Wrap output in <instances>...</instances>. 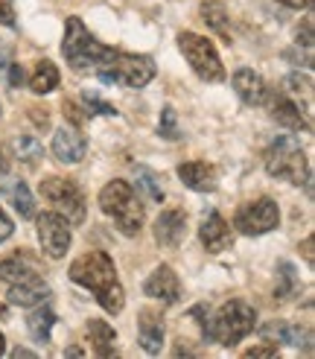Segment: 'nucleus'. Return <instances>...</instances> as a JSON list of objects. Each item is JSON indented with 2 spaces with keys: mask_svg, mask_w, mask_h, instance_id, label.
Instances as JSON below:
<instances>
[{
  "mask_svg": "<svg viewBox=\"0 0 315 359\" xmlns=\"http://www.w3.org/2000/svg\"><path fill=\"white\" fill-rule=\"evenodd\" d=\"M70 280L85 286V290H91L105 313L117 316L126 307V292H122V286L117 280L114 260L105 255V251H88V255L76 257L70 263Z\"/></svg>",
  "mask_w": 315,
  "mask_h": 359,
  "instance_id": "1",
  "label": "nucleus"
},
{
  "mask_svg": "<svg viewBox=\"0 0 315 359\" xmlns=\"http://www.w3.org/2000/svg\"><path fill=\"white\" fill-rule=\"evenodd\" d=\"M254 327H257V313L245 301H227L214 313L210 321H202L207 342H216L225 348L237 345L239 339H245Z\"/></svg>",
  "mask_w": 315,
  "mask_h": 359,
  "instance_id": "2",
  "label": "nucleus"
},
{
  "mask_svg": "<svg viewBox=\"0 0 315 359\" xmlns=\"http://www.w3.org/2000/svg\"><path fill=\"white\" fill-rule=\"evenodd\" d=\"M99 208L105 217H111L117 222V228L126 237H137L140 228H144V205L137 202V196L132 190V184L114 178L111 184H105L99 193Z\"/></svg>",
  "mask_w": 315,
  "mask_h": 359,
  "instance_id": "3",
  "label": "nucleus"
},
{
  "mask_svg": "<svg viewBox=\"0 0 315 359\" xmlns=\"http://www.w3.org/2000/svg\"><path fill=\"white\" fill-rule=\"evenodd\" d=\"M114 47H105L99 44L91 32L85 29V24L79 18H67V27H64V41H62V53L67 65L85 74V70H97L105 59L111 56Z\"/></svg>",
  "mask_w": 315,
  "mask_h": 359,
  "instance_id": "4",
  "label": "nucleus"
},
{
  "mask_svg": "<svg viewBox=\"0 0 315 359\" xmlns=\"http://www.w3.org/2000/svg\"><path fill=\"white\" fill-rule=\"evenodd\" d=\"M94 74L105 85H126V88H144L155 79L158 67L149 56H134V53H120L111 50V56L105 59Z\"/></svg>",
  "mask_w": 315,
  "mask_h": 359,
  "instance_id": "5",
  "label": "nucleus"
},
{
  "mask_svg": "<svg viewBox=\"0 0 315 359\" xmlns=\"http://www.w3.org/2000/svg\"><path fill=\"white\" fill-rule=\"evenodd\" d=\"M262 164H266V172L274 178H289L292 184H309L307 155L289 135L277 137L272 143L266 149V155H262Z\"/></svg>",
  "mask_w": 315,
  "mask_h": 359,
  "instance_id": "6",
  "label": "nucleus"
},
{
  "mask_svg": "<svg viewBox=\"0 0 315 359\" xmlns=\"http://www.w3.org/2000/svg\"><path fill=\"white\" fill-rule=\"evenodd\" d=\"M178 47L184 53V59L190 62L192 74H196L202 82H222L225 79L222 59H219V53H216V47L210 39H202V35H196V32H181Z\"/></svg>",
  "mask_w": 315,
  "mask_h": 359,
  "instance_id": "7",
  "label": "nucleus"
},
{
  "mask_svg": "<svg viewBox=\"0 0 315 359\" xmlns=\"http://www.w3.org/2000/svg\"><path fill=\"white\" fill-rule=\"evenodd\" d=\"M41 196L56 208V213H62L70 225L85 222V196L74 182H67V178H44Z\"/></svg>",
  "mask_w": 315,
  "mask_h": 359,
  "instance_id": "8",
  "label": "nucleus"
},
{
  "mask_svg": "<svg viewBox=\"0 0 315 359\" xmlns=\"http://www.w3.org/2000/svg\"><path fill=\"white\" fill-rule=\"evenodd\" d=\"M280 222V210L277 205L269 199V196H262V199L257 202H248V205H242L237 210V217H234V225L239 234L245 237H260V234H269V231H274Z\"/></svg>",
  "mask_w": 315,
  "mask_h": 359,
  "instance_id": "9",
  "label": "nucleus"
},
{
  "mask_svg": "<svg viewBox=\"0 0 315 359\" xmlns=\"http://www.w3.org/2000/svg\"><path fill=\"white\" fill-rule=\"evenodd\" d=\"M38 240L44 245V251L50 257H64L67 248H70V222L62 217V213H41L38 217Z\"/></svg>",
  "mask_w": 315,
  "mask_h": 359,
  "instance_id": "10",
  "label": "nucleus"
},
{
  "mask_svg": "<svg viewBox=\"0 0 315 359\" xmlns=\"http://www.w3.org/2000/svg\"><path fill=\"white\" fill-rule=\"evenodd\" d=\"M88 152V140L76 126H62L52 135V155H56L62 164H79Z\"/></svg>",
  "mask_w": 315,
  "mask_h": 359,
  "instance_id": "11",
  "label": "nucleus"
},
{
  "mask_svg": "<svg viewBox=\"0 0 315 359\" xmlns=\"http://www.w3.org/2000/svg\"><path fill=\"white\" fill-rule=\"evenodd\" d=\"M144 295L158 298L164 304H175L181 298V283H178V275L172 272V266H158L155 269L144 283Z\"/></svg>",
  "mask_w": 315,
  "mask_h": 359,
  "instance_id": "12",
  "label": "nucleus"
},
{
  "mask_svg": "<svg viewBox=\"0 0 315 359\" xmlns=\"http://www.w3.org/2000/svg\"><path fill=\"white\" fill-rule=\"evenodd\" d=\"M187 234V217L184 210H164L161 217L155 219V240L161 248H178L181 240Z\"/></svg>",
  "mask_w": 315,
  "mask_h": 359,
  "instance_id": "13",
  "label": "nucleus"
},
{
  "mask_svg": "<svg viewBox=\"0 0 315 359\" xmlns=\"http://www.w3.org/2000/svg\"><path fill=\"white\" fill-rule=\"evenodd\" d=\"M199 237H202V245L210 251V255H219V251H225L227 245H231V225H227L219 213H207L202 228H199Z\"/></svg>",
  "mask_w": 315,
  "mask_h": 359,
  "instance_id": "14",
  "label": "nucleus"
},
{
  "mask_svg": "<svg viewBox=\"0 0 315 359\" xmlns=\"http://www.w3.org/2000/svg\"><path fill=\"white\" fill-rule=\"evenodd\" d=\"M178 178L196 193H214L216 190V167L204 164V161H187V164H181Z\"/></svg>",
  "mask_w": 315,
  "mask_h": 359,
  "instance_id": "15",
  "label": "nucleus"
},
{
  "mask_svg": "<svg viewBox=\"0 0 315 359\" xmlns=\"http://www.w3.org/2000/svg\"><path fill=\"white\" fill-rule=\"evenodd\" d=\"M272 117L289 132H309V120L301 114L298 102H292L286 94H274L272 97Z\"/></svg>",
  "mask_w": 315,
  "mask_h": 359,
  "instance_id": "16",
  "label": "nucleus"
},
{
  "mask_svg": "<svg viewBox=\"0 0 315 359\" xmlns=\"http://www.w3.org/2000/svg\"><path fill=\"white\" fill-rule=\"evenodd\" d=\"M0 196H6L12 199L15 210L21 213V219H32L35 217V202H32V193L29 187L21 182V178H12L4 172V182H0Z\"/></svg>",
  "mask_w": 315,
  "mask_h": 359,
  "instance_id": "17",
  "label": "nucleus"
},
{
  "mask_svg": "<svg viewBox=\"0 0 315 359\" xmlns=\"http://www.w3.org/2000/svg\"><path fill=\"white\" fill-rule=\"evenodd\" d=\"M234 91L245 105H260L266 100V82H262V76L254 74V70L242 67L234 74Z\"/></svg>",
  "mask_w": 315,
  "mask_h": 359,
  "instance_id": "18",
  "label": "nucleus"
},
{
  "mask_svg": "<svg viewBox=\"0 0 315 359\" xmlns=\"http://www.w3.org/2000/svg\"><path fill=\"white\" fill-rule=\"evenodd\" d=\"M137 336H140V345H144L146 353H161V348H164V325H161V318H158L155 313H149V310L140 313Z\"/></svg>",
  "mask_w": 315,
  "mask_h": 359,
  "instance_id": "19",
  "label": "nucleus"
},
{
  "mask_svg": "<svg viewBox=\"0 0 315 359\" xmlns=\"http://www.w3.org/2000/svg\"><path fill=\"white\" fill-rule=\"evenodd\" d=\"M88 339H91L97 356L108 359V356L117 353V348H114L117 333H114V327L108 325V321H102V318H91V321H88Z\"/></svg>",
  "mask_w": 315,
  "mask_h": 359,
  "instance_id": "20",
  "label": "nucleus"
},
{
  "mask_svg": "<svg viewBox=\"0 0 315 359\" xmlns=\"http://www.w3.org/2000/svg\"><path fill=\"white\" fill-rule=\"evenodd\" d=\"M50 298V290L44 280H35V283H12L9 286V304L15 307H38Z\"/></svg>",
  "mask_w": 315,
  "mask_h": 359,
  "instance_id": "21",
  "label": "nucleus"
},
{
  "mask_svg": "<svg viewBox=\"0 0 315 359\" xmlns=\"http://www.w3.org/2000/svg\"><path fill=\"white\" fill-rule=\"evenodd\" d=\"M202 18H204V24L214 29L216 35H222L225 44H231V29H227V9H225V4H219V0H204V4H202Z\"/></svg>",
  "mask_w": 315,
  "mask_h": 359,
  "instance_id": "22",
  "label": "nucleus"
},
{
  "mask_svg": "<svg viewBox=\"0 0 315 359\" xmlns=\"http://www.w3.org/2000/svg\"><path fill=\"white\" fill-rule=\"evenodd\" d=\"M0 280H6V283H35V280H41V275L35 272L32 266H27L21 257H6V260H0Z\"/></svg>",
  "mask_w": 315,
  "mask_h": 359,
  "instance_id": "23",
  "label": "nucleus"
},
{
  "mask_svg": "<svg viewBox=\"0 0 315 359\" xmlns=\"http://www.w3.org/2000/svg\"><path fill=\"white\" fill-rule=\"evenodd\" d=\"M29 88L35 94H50V91H56L59 88V70L52 62H38L32 70V79H29Z\"/></svg>",
  "mask_w": 315,
  "mask_h": 359,
  "instance_id": "24",
  "label": "nucleus"
},
{
  "mask_svg": "<svg viewBox=\"0 0 315 359\" xmlns=\"http://www.w3.org/2000/svg\"><path fill=\"white\" fill-rule=\"evenodd\" d=\"M52 325H56V313H52L50 307L35 310V313L27 318V330H29V336L35 339V342H50Z\"/></svg>",
  "mask_w": 315,
  "mask_h": 359,
  "instance_id": "25",
  "label": "nucleus"
},
{
  "mask_svg": "<svg viewBox=\"0 0 315 359\" xmlns=\"http://www.w3.org/2000/svg\"><path fill=\"white\" fill-rule=\"evenodd\" d=\"M12 152H15V158L18 161H24V164H29V167H35L41 161V155H44V147L35 137H29V135H21V137H15L12 143Z\"/></svg>",
  "mask_w": 315,
  "mask_h": 359,
  "instance_id": "26",
  "label": "nucleus"
},
{
  "mask_svg": "<svg viewBox=\"0 0 315 359\" xmlns=\"http://www.w3.org/2000/svg\"><path fill=\"white\" fill-rule=\"evenodd\" d=\"M260 333L266 336V339H274V345L277 342H289V345H301V339H309L307 330L301 327H289V325H266V327H260Z\"/></svg>",
  "mask_w": 315,
  "mask_h": 359,
  "instance_id": "27",
  "label": "nucleus"
},
{
  "mask_svg": "<svg viewBox=\"0 0 315 359\" xmlns=\"http://www.w3.org/2000/svg\"><path fill=\"white\" fill-rule=\"evenodd\" d=\"M134 178H137V184L146 190V196L152 202H164V187H161L158 172H152L149 167H134Z\"/></svg>",
  "mask_w": 315,
  "mask_h": 359,
  "instance_id": "28",
  "label": "nucleus"
},
{
  "mask_svg": "<svg viewBox=\"0 0 315 359\" xmlns=\"http://www.w3.org/2000/svg\"><path fill=\"white\" fill-rule=\"evenodd\" d=\"M82 105H85V117H97V114H105V117H117V109L111 102H105V100H99L97 94H91V91H85L82 94Z\"/></svg>",
  "mask_w": 315,
  "mask_h": 359,
  "instance_id": "29",
  "label": "nucleus"
},
{
  "mask_svg": "<svg viewBox=\"0 0 315 359\" xmlns=\"http://www.w3.org/2000/svg\"><path fill=\"white\" fill-rule=\"evenodd\" d=\"M158 132H161V137H167V140H178V137H181L178 114H175V109H169V105L161 111V123H158Z\"/></svg>",
  "mask_w": 315,
  "mask_h": 359,
  "instance_id": "30",
  "label": "nucleus"
},
{
  "mask_svg": "<svg viewBox=\"0 0 315 359\" xmlns=\"http://www.w3.org/2000/svg\"><path fill=\"white\" fill-rule=\"evenodd\" d=\"M280 280H284V286L277 290V295L284 298L292 286H295V269H292V263H280Z\"/></svg>",
  "mask_w": 315,
  "mask_h": 359,
  "instance_id": "31",
  "label": "nucleus"
},
{
  "mask_svg": "<svg viewBox=\"0 0 315 359\" xmlns=\"http://www.w3.org/2000/svg\"><path fill=\"white\" fill-rule=\"evenodd\" d=\"M0 24L15 27V0H0Z\"/></svg>",
  "mask_w": 315,
  "mask_h": 359,
  "instance_id": "32",
  "label": "nucleus"
},
{
  "mask_svg": "<svg viewBox=\"0 0 315 359\" xmlns=\"http://www.w3.org/2000/svg\"><path fill=\"white\" fill-rule=\"evenodd\" d=\"M12 231H15V225H12V219L4 213V208H0V243H6L9 237H12Z\"/></svg>",
  "mask_w": 315,
  "mask_h": 359,
  "instance_id": "33",
  "label": "nucleus"
},
{
  "mask_svg": "<svg viewBox=\"0 0 315 359\" xmlns=\"http://www.w3.org/2000/svg\"><path fill=\"white\" fill-rule=\"evenodd\" d=\"M6 70H9V85H12V88H21V85H24V67L15 62V65H9Z\"/></svg>",
  "mask_w": 315,
  "mask_h": 359,
  "instance_id": "34",
  "label": "nucleus"
},
{
  "mask_svg": "<svg viewBox=\"0 0 315 359\" xmlns=\"http://www.w3.org/2000/svg\"><path fill=\"white\" fill-rule=\"evenodd\" d=\"M62 109H64V117H70V120H74V126L79 129V126H82V117H85V114H79V111H76V105L70 102V100H64V105H62Z\"/></svg>",
  "mask_w": 315,
  "mask_h": 359,
  "instance_id": "35",
  "label": "nucleus"
},
{
  "mask_svg": "<svg viewBox=\"0 0 315 359\" xmlns=\"http://www.w3.org/2000/svg\"><path fill=\"white\" fill-rule=\"evenodd\" d=\"M286 85L292 88V91H301V88L304 91H312V79H301V76H289Z\"/></svg>",
  "mask_w": 315,
  "mask_h": 359,
  "instance_id": "36",
  "label": "nucleus"
},
{
  "mask_svg": "<svg viewBox=\"0 0 315 359\" xmlns=\"http://www.w3.org/2000/svg\"><path fill=\"white\" fill-rule=\"evenodd\" d=\"M301 41H304L307 50L312 47V24H309V21L304 24V29H298V44H301Z\"/></svg>",
  "mask_w": 315,
  "mask_h": 359,
  "instance_id": "37",
  "label": "nucleus"
},
{
  "mask_svg": "<svg viewBox=\"0 0 315 359\" xmlns=\"http://www.w3.org/2000/svg\"><path fill=\"white\" fill-rule=\"evenodd\" d=\"M245 356L254 359V356H277V348H251V351H245Z\"/></svg>",
  "mask_w": 315,
  "mask_h": 359,
  "instance_id": "38",
  "label": "nucleus"
},
{
  "mask_svg": "<svg viewBox=\"0 0 315 359\" xmlns=\"http://www.w3.org/2000/svg\"><path fill=\"white\" fill-rule=\"evenodd\" d=\"M9 44H0V70H6L9 65H12V59H9Z\"/></svg>",
  "mask_w": 315,
  "mask_h": 359,
  "instance_id": "39",
  "label": "nucleus"
},
{
  "mask_svg": "<svg viewBox=\"0 0 315 359\" xmlns=\"http://www.w3.org/2000/svg\"><path fill=\"white\" fill-rule=\"evenodd\" d=\"M277 4H284V6H289V9H307L312 0H277Z\"/></svg>",
  "mask_w": 315,
  "mask_h": 359,
  "instance_id": "40",
  "label": "nucleus"
},
{
  "mask_svg": "<svg viewBox=\"0 0 315 359\" xmlns=\"http://www.w3.org/2000/svg\"><path fill=\"white\" fill-rule=\"evenodd\" d=\"M12 356H15V359H32L35 353H32L29 348H15V351H12Z\"/></svg>",
  "mask_w": 315,
  "mask_h": 359,
  "instance_id": "41",
  "label": "nucleus"
},
{
  "mask_svg": "<svg viewBox=\"0 0 315 359\" xmlns=\"http://www.w3.org/2000/svg\"><path fill=\"white\" fill-rule=\"evenodd\" d=\"M304 255H307V260L312 263V237H309V240L304 243Z\"/></svg>",
  "mask_w": 315,
  "mask_h": 359,
  "instance_id": "42",
  "label": "nucleus"
},
{
  "mask_svg": "<svg viewBox=\"0 0 315 359\" xmlns=\"http://www.w3.org/2000/svg\"><path fill=\"white\" fill-rule=\"evenodd\" d=\"M64 356H82V351H79V348H67Z\"/></svg>",
  "mask_w": 315,
  "mask_h": 359,
  "instance_id": "43",
  "label": "nucleus"
},
{
  "mask_svg": "<svg viewBox=\"0 0 315 359\" xmlns=\"http://www.w3.org/2000/svg\"><path fill=\"white\" fill-rule=\"evenodd\" d=\"M4 348H6V345H4V333H0V356H4Z\"/></svg>",
  "mask_w": 315,
  "mask_h": 359,
  "instance_id": "44",
  "label": "nucleus"
}]
</instances>
